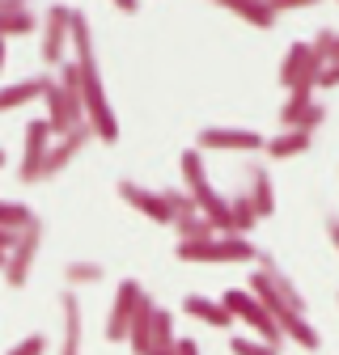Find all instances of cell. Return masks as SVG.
I'll return each mask as SVG.
<instances>
[{
	"label": "cell",
	"instance_id": "6da1fadb",
	"mask_svg": "<svg viewBox=\"0 0 339 355\" xmlns=\"http://www.w3.org/2000/svg\"><path fill=\"white\" fill-rule=\"evenodd\" d=\"M179 169H183V191L195 199L199 216L208 220L217 233H233V216H229V195H221L208 178V165H204V153L199 148H187L179 157Z\"/></svg>",
	"mask_w": 339,
	"mask_h": 355
},
{
	"label": "cell",
	"instance_id": "7a4b0ae2",
	"mask_svg": "<svg viewBox=\"0 0 339 355\" xmlns=\"http://www.w3.org/2000/svg\"><path fill=\"white\" fill-rule=\"evenodd\" d=\"M42 102H47V123L56 131V140H64L68 131L85 127V102H81V64L76 60H64L60 72L51 76L47 94H42Z\"/></svg>",
	"mask_w": 339,
	"mask_h": 355
},
{
	"label": "cell",
	"instance_id": "3957f363",
	"mask_svg": "<svg viewBox=\"0 0 339 355\" xmlns=\"http://www.w3.org/2000/svg\"><path fill=\"white\" fill-rule=\"evenodd\" d=\"M259 262H263V271L250 275V288L246 292L259 296V304L276 318V326H284L288 318H306V300H301V292H297V284L280 271L267 254H259Z\"/></svg>",
	"mask_w": 339,
	"mask_h": 355
},
{
	"label": "cell",
	"instance_id": "277c9868",
	"mask_svg": "<svg viewBox=\"0 0 339 355\" xmlns=\"http://www.w3.org/2000/svg\"><path fill=\"white\" fill-rule=\"evenodd\" d=\"M179 262H254L259 250H254L250 237H238V233H221V237H208V241H179L174 245Z\"/></svg>",
	"mask_w": 339,
	"mask_h": 355
},
{
	"label": "cell",
	"instance_id": "5b68a950",
	"mask_svg": "<svg viewBox=\"0 0 339 355\" xmlns=\"http://www.w3.org/2000/svg\"><path fill=\"white\" fill-rule=\"evenodd\" d=\"M81 102H85V123H90L94 140L115 144L119 140V119H115V110L106 102V85H102L98 64L94 68H81Z\"/></svg>",
	"mask_w": 339,
	"mask_h": 355
},
{
	"label": "cell",
	"instance_id": "8992f818",
	"mask_svg": "<svg viewBox=\"0 0 339 355\" xmlns=\"http://www.w3.org/2000/svg\"><path fill=\"white\" fill-rule=\"evenodd\" d=\"M51 144H56V131H51L47 114H42V119H30V123H26V140H22V165H17V182H22V187L42 182V165H47Z\"/></svg>",
	"mask_w": 339,
	"mask_h": 355
},
{
	"label": "cell",
	"instance_id": "52a82bcc",
	"mask_svg": "<svg viewBox=\"0 0 339 355\" xmlns=\"http://www.w3.org/2000/svg\"><path fill=\"white\" fill-rule=\"evenodd\" d=\"M221 304L229 309V318H242V322H246L254 334H259L267 347H276V351H280V338H284V330L276 326V318H272L267 309L259 304V296H250L246 288H229V292L221 296Z\"/></svg>",
	"mask_w": 339,
	"mask_h": 355
},
{
	"label": "cell",
	"instance_id": "ba28073f",
	"mask_svg": "<svg viewBox=\"0 0 339 355\" xmlns=\"http://www.w3.org/2000/svg\"><path fill=\"white\" fill-rule=\"evenodd\" d=\"M42 233H47V225H42V220H34L26 233H17V241H13V250H9V262H5V284H9L13 292L30 284L34 258H38V250H42Z\"/></svg>",
	"mask_w": 339,
	"mask_h": 355
},
{
	"label": "cell",
	"instance_id": "9c48e42d",
	"mask_svg": "<svg viewBox=\"0 0 339 355\" xmlns=\"http://www.w3.org/2000/svg\"><path fill=\"white\" fill-rule=\"evenodd\" d=\"M263 136L250 127H204L195 136L199 153H263Z\"/></svg>",
	"mask_w": 339,
	"mask_h": 355
},
{
	"label": "cell",
	"instance_id": "30bf717a",
	"mask_svg": "<svg viewBox=\"0 0 339 355\" xmlns=\"http://www.w3.org/2000/svg\"><path fill=\"white\" fill-rule=\"evenodd\" d=\"M68 13L72 9H64V5H51L47 13L38 17V55H42V64H51V68H60L64 60H68Z\"/></svg>",
	"mask_w": 339,
	"mask_h": 355
},
{
	"label": "cell",
	"instance_id": "8fae6325",
	"mask_svg": "<svg viewBox=\"0 0 339 355\" xmlns=\"http://www.w3.org/2000/svg\"><path fill=\"white\" fill-rule=\"evenodd\" d=\"M140 296H144V288L136 279H119L115 300H110V313H106V343H127V330H132Z\"/></svg>",
	"mask_w": 339,
	"mask_h": 355
},
{
	"label": "cell",
	"instance_id": "7c38bea8",
	"mask_svg": "<svg viewBox=\"0 0 339 355\" xmlns=\"http://www.w3.org/2000/svg\"><path fill=\"white\" fill-rule=\"evenodd\" d=\"M318 64L310 55V42L297 38L292 47L284 51V64H280V85L288 89V94H297V89H318Z\"/></svg>",
	"mask_w": 339,
	"mask_h": 355
},
{
	"label": "cell",
	"instance_id": "4fadbf2b",
	"mask_svg": "<svg viewBox=\"0 0 339 355\" xmlns=\"http://www.w3.org/2000/svg\"><path fill=\"white\" fill-rule=\"evenodd\" d=\"M119 199L127 207H136L140 216H149L153 225H174V211H170V203H165V191L140 187L136 178H119Z\"/></svg>",
	"mask_w": 339,
	"mask_h": 355
},
{
	"label": "cell",
	"instance_id": "5bb4252c",
	"mask_svg": "<svg viewBox=\"0 0 339 355\" xmlns=\"http://www.w3.org/2000/svg\"><path fill=\"white\" fill-rule=\"evenodd\" d=\"M90 140H94V131H90V123L85 127H76V131H68L64 140H56L51 144V153H47V165H42V182H51V178H60L85 148H90Z\"/></svg>",
	"mask_w": 339,
	"mask_h": 355
},
{
	"label": "cell",
	"instance_id": "9a60e30c",
	"mask_svg": "<svg viewBox=\"0 0 339 355\" xmlns=\"http://www.w3.org/2000/svg\"><path fill=\"white\" fill-rule=\"evenodd\" d=\"M81 343H85L81 296L64 288V296H60V355H81Z\"/></svg>",
	"mask_w": 339,
	"mask_h": 355
},
{
	"label": "cell",
	"instance_id": "2e32d148",
	"mask_svg": "<svg viewBox=\"0 0 339 355\" xmlns=\"http://www.w3.org/2000/svg\"><path fill=\"white\" fill-rule=\"evenodd\" d=\"M183 313L187 318H195V322H204V326H212V330H229V309L221 304V300H212V296H204V292H187L183 296Z\"/></svg>",
	"mask_w": 339,
	"mask_h": 355
},
{
	"label": "cell",
	"instance_id": "e0dca14e",
	"mask_svg": "<svg viewBox=\"0 0 339 355\" xmlns=\"http://www.w3.org/2000/svg\"><path fill=\"white\" fill-rule=\"evenodd\" d=\"M38 30V13L26 9L22 0H0V42H9L17 34H34Z\"/></svg>",
	"mask_w": 339,
	"mask_h": 355
},
{
	"label": "cell",
	"instance_id": "ac0fdd59",
	"mask_svg": "<svg viewBox=\"0 0 339 355\" xmlns=\"http://www.w3.org/2000/svg\"><path fill=\"white\" fill-rule=\"evenodd\" d=\"M246 199H250V207H254V211H259V220L276 211V187H272V169H267V165H250V178H246Z\"/></svg>",
	"mask_w": 339,
	"mask_h": 355
},
{
	"label": "cell",
	"instance_id": "d6986e66",
	"mask_svg": "<svg viewBox=\"0 0 339 355\" xmlns=\"http://www.w3.org/2000/svg\"><path fill=\"white\" fill-rule=\"evenodd\" d=\"M68 42H72L81 68H94L98 64V55H94V30H90V17H85L81 9L68 13Z\"/></svg>",
	"mask_w": 339,
	"mask_h": 355
},
{
	"label": "cell",
	"instance_id": "ffe728a7",
	"mask_svg": "<svg viewBox=\"0 0 339 355\" xmlns=\"http://www.w3.org/2000/svg\"><path fill=\"white\" fill-rule=\"evenodd\" d=\"M47 85H51V76H26V80H13V85H0V110H17V106L42 98Z\"/></svg>",
	"mask_w": 339,
	"mask_h": 355
},
{
	"label": "cell",
	"instance_id": "44dd1931",
	"mask_svg": "<svg viewBox=\"0 0 339 355\" xmlns=\"http://www.w3.org/2000/svg\"><path fill=\"white\" fill-rule=\"evenodd\" d=\"M310 144H314V136H310V131L292 127V131H280V136H272V140L263 144V153H267L272 161H288V157H301V153H310Z\"/></svg>",
	"mask_w": 339,
	"mask_h": 355
},
{
	"label": "cell",
	"instance_id": "7402d4cb",
	"mask_svg": "<svg viewBox=\"0 0 339 355\" xmlns=\"http://www.w3.org/2000/svg\"><path fill=\"white\" fill-rule=\"evenodd\" d=\"M102 279H106V266L94 262V258H72V262L64 266V288H68V292L94 288V284H102Z\"/></svg>",
	"mask_w": 339,
	"mask_h": 355
},
{
	"label": "cell",
	"instance_id": "603a6c76",
	"mask_svg": "<svg viewBox=\"0 0 339 355\" xmlns=\"http://www.w3.org/2000/svg\"><path fill=\"white\" fill-rule=\"evenodd\" d=\"M153 313H157V304H153V296L144 292V296H140V304H136V318H132V330H127V343H132V351H136V355H149Z\"/></svg>",
	"mask_w": 339,
	"mask_h": 355
},
{
	"label": "cell",
	"instance_id": "cb8c5ba5",
	"mask_svg": "<svg viewBox=\"0 0 339 355\" xmlns=\"http://www.w3.org/2000/svg\"><path fill=\"white\" fill-rule=\"evenodd\" d=\"M174 313L170 309L157 304V313H153V334H149V355H170L174 351Z\"/></svg>",
	"mask_w": 339,
	"mask_h": 355
},
{
	"label": "cell",
	"instance_id": "d4e9b609",
	"mask_svg": "<svg viewBox=\"0 0 339 355\" xmlns=\"http://www.w3.org/2000/svg\"><path fill=\"white\" fill-rule=\"evenodd\" d=\"M221 9H225L229 17H242V21H250V26H259V30H267V26L280 21V9H267V5H242V0L233 5V0H225Z\"/></svg>",
	"mask_w": 339,
	"mask_h": 355
},
{
	"label": "cell",
	"instance_id": "484cf974",
	"mask_svg": "<svg viewBox=\"0 0 339 355\" xmlns=\"http://www.w3.org/2000/svg\"><path fill=\"white\" fill-rule=\"evenodd\" d=\"M314 106V89H297V94H288V102L280 106V127L292 131V127H301V119L310 114Z\"/></svg>",
	"mask_w": 339,
	"mask_h": 355
},
{
	"label": "cell",
	"instance_id": "4316f807",
	"mask_svg": "<svg viewBox=\"0 0 339 355\" xmlns=\"http://www.w3.org/2000/svg\"><path fill=\"white\" fill-rule=\"evenodd\" d=\"M34 220H38V216H34L26 203H17V199H0V229H5V233H26Z\"/></svg>",
	"mask_w": 339,
	"mask_h": 355
},
{
	"label": "cell",
	"instance_id": "83f0119b",
	"mask_svg": "<svg viewBox=\"0 0 339 355\" xmlns=\"http://www.w3.org/2000/svg\"><path fill=\"white\" fill-rule=\"evenodd\" d=\"M229 216H233V233L238 237H246L254 225H259V211L250 207V199H246V191H238L233 199H229Z\"/></svg>",
	"mask_w": 339,
	"mask_h": 355
},
{
	"label": "cell",
	"instance_id": "f1b7e54d",
	"mask_svg": "<svg viewBox=\"0 0 339 355\" xmlns=\"http://www.w3.org/2000/svg\"><path fill=\"white\" fill-rule=\"evenodd\" d=\"M280 330H284V338H292V343H301L306 351H318V347H322L318 330H314V326H310L306 318H288V322H284Z\"/></svg>",
	"mask_w": 339,
	"mask_h": 355
},
{
	"label": "cell",
	"instance_id": "f546056e",
	"mask_svg": "<svg viewBox=\"0 0 339 355\" xmlns=\"http://www.w3.org/2000/svg\"><path fill=\"white\" fill-rule=\"evenodd\" d=\"M335 38H339V34H335L331 26H322V30L310 38V55H314V64H318V68H326V64L335 60Z\"/></svg>",
	"mask_w": 339,
	"mask_h": 355
},
{
	"label": "cell",
	"instance_id": "4dcf8cb0",
	"mask_svg": "<svg viewBox=\"0 0 339 355\" xmlns=\"http://www.w3.org/2000/svg\"><path fill=\"white\" fill-rule=\"evenodd\" d=\"M165 203H170V211H174V225H183V220L199 216V207H195V199H191L187 191H165Z\"/></svg>",
	"mask_w": 339,
	"mask_h": 355
},
{
	"label": "cell",
	"instance_id": "1f68e13d",
	"mask_svg": "<svg viewBox=\"0 0 339 355\" xmlns=\"http://www.w3.org/2000/svg\"><path fill=\"white\" fill-rule=\"evenodd\" d=\"M229 351L233 355H280L276 347H267L263 338H242V334H233L229 338Z\"/></svg>",
	"mask_w": 339,
	"mask_h": 355
},
{
	"label": "cell",
	"instance_id": "d6a6232c",
	"mask_svg": "<svg viewBox=\"0 0 339 355\" xmlns=\"http://www.w3.org/2000/svg\"><path fill=\"white\" fill-rule=\"evenodd\" d=\"M47 347H51V338L34 330V334H26V338H22L17 347H9L5 355H47Z\"/></svg>",
	"mask_w": 339,
	"mask_h": 355
},
{
	"label": "cell",
	"instance_id": "836d02e7",
	"mask_svg": "<svg viewBox=\"0 0 339 355\" xmlns=\"http://www.w3.org/2000/svg\"><path fill=\"white\" fill-rule=\"evenodd\" d=\"M339 85V60H331L322 72H318V89H335Z\"/></svg>",
	"mask_w": 339,
	"mask_h": 355
},
{
	"label": "cell",
	"instance_id": "e575fe53",
	"mask_svg": "<svg viewBox=\"0 0 339 355\" xmlns=\"http://www.w3.org/2000/svg\"><path fill=\"white\" fill-rule=\"evenodd\" d=\"M174 355H204L195 338H174Z\"/></svg>",
	"mask_w": 339,
	"mask_h": 355
},
{
	"label": "cell",
	"instance_id": "d590c367",
	"mask_svg": "<svg viewBox=\"0 0 339 355\" xmlns=\"http://www.w3.org/2000/svg\"><path fill=\"white\" fill-rule=\"evenodd\" d=\"M326 237H331V245L339 250V216H326Z\"/></svg>",
	"mask_w": 339,
	"mask_h": 355
},
{
	"label": "cell",
	"instance_id": "8d00e7d4",
	"mask_svg": "<svg viewBox=\"0 0 339 355\" xmlns=\"http://www.w3.org/2000/svg\"><path fill=\"white\" fill-rule=\"evenodd\" d=\"M13 241H17V233H5V229H0V254H9Z\"/></svg>",
	"mask_w": 339,
	"mask_h": 355
},
{
	"label": "cell",
	"instance_id": "74e56055",
	"mask_svg": "<svg viewBox=\"0 0 339 355\" xmlns=\"http://www.w3.org/2000/svg\"><path fill=\"white\" fill-rule=\"evenodd\" d=\"M5 64H9V42H0V72H5Z\"/></svg>",
	"mask_w": 339,
	"mask_h": 355
},
{
	"label": "cell",
	"instance_id": "f35d334b",
	"mask_svg": "<svg viewBox=\"0 0 339 355\" xmlns=\"http://www.w3.org/2000/svg\"><path fill=\"white\" fill-rule=\"evenodd\" d=\"M5 262H9V254H0V275H5Z\"/></svg>",
	"mask_w": 339,
	"mask_h": 355
},
{
	"label": "cell",
	"instance_id": "ab89813d",
	"mask_svg": "<svg viewBox=\"0 0 339 355\" xmlns=\"http://www.w3.org/2000/svg\"><path fill=\"white\" fill-rule=\"evenodd\" d=\"M5 161H9V157H5V148H0V169H5Z\"/></svg>",
	"mask_w": 339,
	"mask_h": 355
},
{
	"label": "cell",
	"instance_id": "60d3db41",
	"mask_svg": "<svg viewBox=\"0 0 339 355\" xmlns=\"http://www.w3.org/2000/svg\"><path fill=\"white\" fill-rule=\"evenodd\" d=\"M335 60H339V38H335Z\"/></svg>",
	"mask_w": 339,
	"mask_h": 355
}]
</instances>
